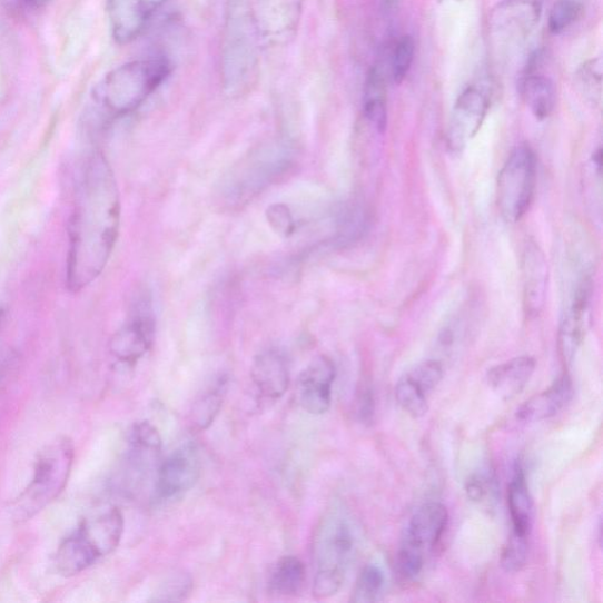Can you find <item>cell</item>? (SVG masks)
Segmentation results:
<instances>
[{"label":"cell","instance_id":"obj_25","mask_svg":"<svg viewBox=\"0 0 603 603\" xmlns=\"http://www.w3.org/2000/svg\"><path fill=\"white\" fill-rule=\"evenodd\" d=\"M520 92L536 118L546 119L553 113L556 106V89L547 76L530 72L521 80Z\"/></svg>","mask_w":603,"mask_h":603},{"label":"cell","instance_id":"obj_9","mask_svg":"<svg viewBox=\"0 0 603 603\" xmlns=\"http://www.w3.org/2000/svg\"><path fill=\"white\" fill-rule=\"evenodd\" d=\"M224 48L225 86L230 91L243 88L255 68L254 37H257L250 12L233 11ZM258 38V37H257Z\"/></svg>","mask_w":603,"mask_h":603},{"label":"cell","instance_id":"obj_4","mask_svg":"<svg viewBox=\"0 0 603 603\" xmlns=\"http://www.w3.org/2000/svg\"><path fill=\"white\" fill-rule=\"evenodd\" d=\"M123 532L125 517L117 508L85 520L58 547L57 572L66 577L85 572L119 546Z\"/></svg>","mask_w":603,"mask_h":603},{"label":"cell","instance_id":"obj_17","mask_svg":"<svg viewBox=\"0 0 603 603\" xmlns=\"http://www.w3.org/2000/svg\"><path fill=\"white\" fill-rule=\"evenodd\" d=\"M591 285L582 283L574 296L572 306L561 319L558 329V350L565 365H571L582 342H584L590 317Z\"/></svg>","mask_w":603,"mask_h":603},{"label":"cell","instance_id":"obj_12","mask_svg":"<svg viewBox=\"0 0 603 603\" xmlns=\"http://www.w3.org/2000/svg\"><path fill=\"white\" fill-rule=\"evenodd\" d=\"M155 337V319L150 298L138 302L136 313L126 326L112 337L111 354L127 365H134L151 348Z\"/></svg>","mask_w":603,"mask_h":603},{"label":"cell","instance_id":"obj_40","mask_svg":"<svg viewBox=\"0 0 603 603\" xmlns=\"http://www.w3.org/2000/svg\"><path fill=\"white\" fill-rule=\"evenodd\" d=\"M457 2H459V0H457Z\"/></svg>","mask_w":603,"mask_h":603},{"label":"cell","instance_id":"obj_23","mask_svg":"<svg viewBox=\"0 0 603 603\" xmlns=\"http://www.w3.org/2000/svg\"><path fill=\"white\" fill-rule=\"evenodd\" d=\"M508 507L513 534L530 537L534 521V504L527 485V478L521 464H516L508 486Z\"/></svg>","mask_w":603,"mask_h":603},{"label":"cell","instance_id":"obj_19","mask_svg":"<svg viewBox=\"0 0 603 603\" xmlns=\"http://www.w3.org/2000/svg\"><path fill=\"white\" fill-rule=\"evenodd\" d=\"M574 395L573 380L569 374L561 375L546 391L534 395L522 404L516 417L526 424L552 418L564 411Z\"/></svg>","mask_w":603,"mask_h":603},{"label":"cell","instance_id":"obj_11","mask_svg":"<svg viewBox=\"0 0 603 603\" xmlns=\"http://www.w3.org/2000/svg\"><path fill=\"white\" fill-rule=\"evenodd\" d=\"M491 108V97L484 88L472 86L462 92L453 108L447 132L452 152H461L477 135Z\"/></svg>","mask_w":603,"mask_h":603},{"label":"cell","instance_id":"obj_38","mask_svg":"<svg viewBox=\"0 0 603 603\" xmlns=\"http://www.w3.org/2000/svg\"><path fill=\"white\" fill-rule=\"evenodd\" d=\"M23 2L33 9H39L48 4L49 0H23Z\"/></svg>","mask_w":603,"mask_h":603},{"label":"cell","instance_id":"obj_33","mask_svg":"<svg viewBox=\"0 0 603 603\" xmlns=\"http://www.w3.org/2000/svg\"><path fill=\"white\" fill-rule=\"evenodd\" d=\"M577 80L582 89L592 98L601 96L602 86V62L601 58L591 59L581 67L577 72Z\"/></svg>","mask_w":603,"mask_h":603},{"label":"cell","instance_id":"obj_30","mask_svg":"<svg viewBox=\"0 0 603 603\" xmlns=\"http://www.w3.org/2000/svg\"><path fill=\"white\" fill-rule=\"evenodd\" d=\"M584 12L585 4L581 0H556L550 13V31L554 34L565 32Z\"/></svg>","mask_w":603,"mask_h":603},{"label":"cell","instance_id":"obj_37","mask_svg":"<svg viewBox=\"0 0 603 603\" xmlns=\"http://www.w3.org/2000/svg\"><path fill=\"white\" fill-rule=\"evenodd\" d=\"M358 413L362 419L369 421L374 416V399L369 391L362 392L358 401Z\"/></svg>","mask_w":603,"mask_h":603},{"label":"cell","instance_id":"obj_24","mask_svg":"<svg viewBox=\"0 0 603 603\" xmlns=\"http://www.w3.org/2000/svg\"><path fill=\"white\" fill-rule=\"evenodd\" d=\"M364 112L369 123L378 131L387 128V80L380 65L374 66L366 80Z\"/></svg>","mask_w":603,"mask_h":603},{"label":"cell","instance_id":"obj_39","mask_svg":"<svg viewBox=\"0 0 603 603\" xmlns=\"http://www.w3.org/2000/svg\"><path fill=\"white\" fill-rule=\"evenodd\" d=\"M2 320H3V312L2 309H0V325H2Z\"/></svg>","mask_w":603,"mask_h":603},{"label":"cell","instance_id":"obj_34","mask_svg":"<svg viewBox=\"0 0 603 603\" xmlns=\"http://www.w3.org/2000/svg\"><path fill=\"white\" fill-rule=\"evenodd\" d=\"M493 490V481L490 475L485 473L473 474L466 484V492L468 497L474 502L484 501Z\"/></svg>","mask_w":603,"mask_h":603},{"label":"cell","instance_id":"obj_28","mask_svg":"<svg viewBox=\"0 0 603 603\" xmlns=\"http://www.w3.org/2000/svg\"><path fill=\"white\" fill-rule=\"evenodd\" d=\"M162 451V438L149 422L137 424L130 434V453L138 466L149 465Z\"/></svg>","mask_w":603,"mask_h":603},{"label":"cell","instance_id":"obj_3","mask_svg":"<svg viewBox=\"0 0 603 603\" xmlns=\"http://www.w3.org/2000/svg\"><path fill=\"white\" fill-rule=\"evenodd\" d=\"M356 533L348 514L329 511L317 528L314 545V596L328 599L344 585L356 553Z\"/></svg>","mask_w":603,"mask_h":603},{"label":"cell","instance_id":"obj_13","mask_svg":"<svg viewBox=\"0 0 603 603\" xmlns=\"http://www.w3.org/2000/svg\"><path fill=\"white\" fill-rule=\"evenodd\" d=\"M442 378L444 367L438 360L422 362L397 382L395 387L397 404L413 417L425 416L429 409V395Z\"/></svg>","mask_w":603,"mask_h":603},{"label":"cell","instance_id":"obj_29","mask_svg":"<svg viewBox=\"0 0 603 603\" xmlns=\"http://www.w3.org/2000/svg\"><path fill=\"white\" fill-rule=\"evenodd\" d=\"M385 587V572L377 565H367L357 577L352 601L357 603L375 602L384 593Z\"/></svg>","mask_w":603,"mask_h":603},{"label":"cell","instance_id":"obj_5","mask_svg":"<svg viewBox=\"0 0 603 603\" xmlns=\"http://www.w3.org/2000/svg\"><path fill=\"white\" fill-rule=\"evenodd\" d=\"M73 459V445L67 437L57 438L38 453L33 477L14 502L17 520H30L63 493L71 475Z\"/></svg>","mask_w":603,"mask_h":603},{"label":"cell","instance_id":"obj_22","mask_svg":"<svg viewBox=\"0 0 603 603\" xmlns=\"http://www.w3.org/2000/svg\"><path fill=\"white\" fill-rule=\"evenodd\" d=\"M535 368L536 360L533 357H515L488 372V385L501 397L513 398L525 389Z\"/></svg>","mask_w":603,"mask_h":603},{"label":"cell","instance_id":"obj_6","mask_svg":"<svg viewBox=\"0 0 603 603\" xmlns=\"http://www.w3.org/2000/svg\"><path fill=\"white\" fill-rule=\"evenodd\" d=\"M449 514L439 502L418 508L408 522L396 554V571L404 581H415L448 527Z\"/></svg>","mask_w":603,"mask_h":603},{"label":"cell","instance_id":"obj_18","mask_svg":"<svg viewBox=\"0 0 603 603\" xmlns=\"http://www.w3.org/2000/svg\"><path fill=\"white\" fill-rule=\"evenodd\" d=\"M550 269L544 253L534 243H528L522 254V283L524 305L530 316L544 309L548 290Z\"/></svg>","mask_w":603,"mask_h":603},{"label":"cell","instance_id":"obj_35","mask_svg":"<svg viewBox=\"0 0 603 603\" xmlns=\"http://www.w3.org/2000/svg\"><path fill=\"white\" fill-rule=\"evenodd\" d=\"M191 581L185 575H179L175 579H171L168 584L160 591V597L157 599L160 601H177L184 600L186 595L190 592Z\"/></svg>","mask_w":603,"mask_h":603},{"label":"cell","instance_id":"obj_32","mask_svg":"<svg viewBox=\"0 0 603 603\" xmlns=\"http://www.w3.org/2000/svg\"><path fill=\"white\" fill-rule=\"evenodd\" d=\"M528 541L530 537H522L512 533L501 555L502 569L508 573H516L526 566L530 551Z\"/></svg>","mask_w":603,"mask_h":603},{"label":"cell","instance_id":"obj_2","mask_svg":"<svg viewBox=\"0 0 603 603\" xmlns=\"http://www.w3.org/2000/svg\"><path fill=\"white\" fill-rule=\"evenodd\" d=\"M172 72L170 59L152 56L132 60L108 72L93 89L96 105L111 117L142 107Z\"/></svg>","mask_w":603,"mask_h":603},{"label":"cell","instance_id":"obj_10","mask_svg":"<svg viewBox=\"0 0 603 603\" xmlns=\"http://www.w3.org/2000/svg\"><path fill=\"white\" fill-rule=\"evenodd\" d=\"M304 10L305 0H253L249 12L258 39L283 46L295 37Z\"/></svg>","mask_w":603,"mask_h":603},{"label":"cell","instance_id":"obj_14","mask_svg":"<svg viewBox=\"0 0 603 603\" xmlns=\"http://www.w3.org/2000/svg\"><path fill=\"white\" fill-rule=\"evenodd\" d=\"M167 0H108V16L112 38L127 46L148 29L157 12Z\"/></svg>","mask_w":603,"mask_h":603},{"label":"cell","instance_id":"obj_36","mask_svg":"<svg viewBox=\"0 0 603 603\" xmlns=\"http://www.w3.org/2000/svg\"><path fill=\"white\" fill-rule=\"evenodd\" d=\"M268 220L279 234L289 235L294 230V218L285 206H273L268 209Z\"/></svg>","mask_w":603,"mask_h":603},{"label":"cell","instance_id":"obj_21","mask_svg":"<svg viewBox=\"0 0 603 603\" xmlns=\"http://www.w3.org/2000/svg\"><path fill=\"white\" fill-rule=\"evenodd\" d=\"M540 0H506L493 13V29L506 38H524L538 22Z\"/></svg>","mask_w":603,"mask_h":603},{"label":"cell","instance_id":"obj_8","mask_svg":"<svg viewBox=\"0 0 603 603\" xmlns=\"http://www.w3.org/2000/svg\"><path fill=\"white\" fill-rule=\"evenodd\" d=\"M290 165V152L283 146L260 149L239 166L226 184L229 205H243L263 192Z\"/></svg>","mask_w":603,"mask_h":603},{"label":"cell","instance_id":"obj_27","mask_svg":"<svg viewBox=\"0 0 603 603\" xmlns=\"http://www.w3.org/2000/svg\"><path fill=\"white\" fill-rule=\"evenodd\" d=\"M227 386V378L220 377L202 396L197 398L190 414L192 431L202 432L212 425L214 419L223 408Z\"/></svg>","mask_w":603,"mask_h":603},{"label":"cell","instance_id":"obj_20","mask_svg":"<svg viewBox=\"0 0 603 603\" xmlns=\"http://www.w3.org/2000/svg\"><path fill=\"white\" fill-rule=\"evenodd\" d=\"M251 378L258 393L268 399L283 397L290 385V369L285 354L270 349L259 354L253 364Z\"/></svg>","mask_w":603,"mask_h":603},{"label":"cell","instance_id":"obj_7","mask_svg":"<svg viewBox=\"0 0 603 603\" xmlns=\"http://www.w3.org/2000/svg\"><path fill=\"white\" fill-rule=\"evenodd\" d=\"M536 156L528 146L517 147L497 178V207L507 223L515 224L530 210L536 188Z\"/></svg>","mask_w":603,"mask_h":603},{"label":"cell","instance_id":"obj_31","mask_svg":"<svg viewBox=\"0 0 603 603\" xmlns=\"http://www.w3.org/2000/svg\"><path fill=\"white\" fill-rule=\"evenodd\" d=\"M415 56V43L411 36L401 37L395 45L391 59V72L393 82H404L409 73Z\"/></svg>","mask_w":603,"mask_h":603},{"label":"cell","instance_id":"obj_16","mask_svg":"<svg viewBox=\"0 0 603 603\" xmlns=\"http://www.w3.org/2000/svg\"><path fill=\"white\" fill-rule=\"evenodd\" d=\"M200 475V459L197 451L186 446L174 452L159 467L156 494L168 500L190 491Z\"/></svg>","mask_w":603,"mask_h":603},{"label":"cell","instance_id":"obj_26","mask_svg":"<svg viewBox=\"0 0 603 603\" xmlns=\"http://www.w3.org/2000/svg\"><path fill=\"white\" fill-rule=\"evenodd\" d=\"M307 571L304 562L295 556H285L276 562L268 580L269 592L277 596H296L304 591Z\"/></svg>","mask_w":603,"mask_h":603},{"label":"cell","instance_id":"obj_15","mask_svg":"<svg viewBox=\"0 0 603 603\" xmlns=\"http://www.w3.org/2000/svg\"><path fill=\"white\" fill-rule=\"evenodd\" d=\"M336 367L332 358L317 356L298 377L296 396L298 404L307 413L322 415L332 405V391Z\"/></svg>","mask_w":603,"mask_h":603},{"label":"cell","instance_id":"obj_1","mask_svg":"<svg viewBox=\"0 0 603 603\" xmlns=\"http://www.w3.org/2000/svg\"><path fill=\"white\" fill-rule=\"evenodd\" d=\"M120 228V197L103 154L95 152L80 172L69 223L67 287L88 288L109 263Z\"/></svg>","mask_w":603,"mask_h":603}]
</instances>
